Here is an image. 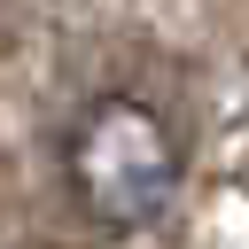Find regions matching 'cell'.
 Listing matches in <instances>:
<instances>
[{
  "mask_svg": "<svg viewBox=\"0 0 249 249\" xmlns=\"http://www.w3.org/2000/svg\"><path fill=\"white\" fill-rule=\"evenodd\" d=\"M62 171L70 195L101 226H148L179 195V132L163 124L156 101L140 93H101L70 117L62 132Z\"/></svg>",
  "mask_w": 249,
  "mask_h": 249,
  "instance_id": "1",
  "label": "cell"
}]
</instances>
